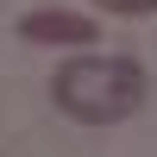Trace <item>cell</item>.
<instances>
[{"instance_id": "obj_1", "label": "cell", "mask_w": 157, "mask_h": 157, "mask_svg": "<svg viewBox=\"0 0 157 157\" xmlns=\"http://www.w3.org/2000/svg\"><path fill=\"white\" fill-rule=\"evenodd\" d=\"M50 94H57V107L69 113V120H82V126H120V120H132V113L145 107L151 82H145V69H138L132 57H75V63L57 69Z\"/></svg>"}, {"instance_id": "obj_2", "label": "cell", "mask_w": 157, "mask_h": 157, "mask_svg": "<svg viewBox=\"0 0 157 157\" xmlns=\"http://www.w3.org/2000/svg\"><path fill=\"white\" fill-rule=\"evenodd\" d=\"M19 38L25 44H94V19L63 13V6H38L19 19Z\"/></svg>"}, {"instance_id": "obj_3", "label": "cell", "mask_w": 157, "mask_h": 157, "mask_svg": "<svg viewBox=\"0 0 157 157\" xmlns=\"http://www.w3.org/2000/svg\"><path fill=\"white\" fill-rule=\"evenodd\" d=\"M94 6L113 19H145V13H157V0H94Z\"/></svg>"}]
</instances>
